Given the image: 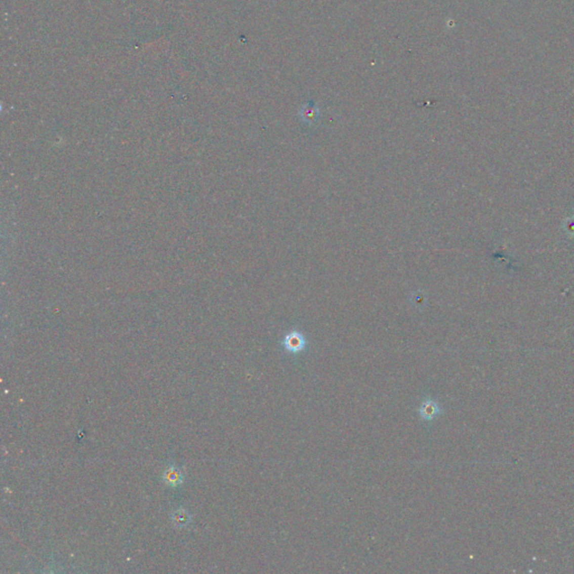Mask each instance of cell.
<instances>
[{
	"label": "cell",
	"instance_id": "cell-3",
	"mask_svg": "<svg viewBox=\"0 0 574 574\" xmlns=\"http://www.w3.org/2000/svg\"><path fill=\"white\" fill-rule=\"evenodd\" d=\"M301 114H302V118L305 119L306 121H312V120L315 119L316 116H317V109H316L314 104H313V102L311 101V102L307 103L306 106L302 108Z\"/></svg>",
	"mask_w": 574,
	"mask_h": 574
},
{
	"label": "cell",
	"instance_id": "cell-2",
	"mask_svg": "<svg viewBox=\"0 0 574 574\" xmlns=\"http://www.w3.org/2000/svg\"><path fill=\"white\" fill-rule=\"evenodd\" d=\"M439 414H441V407L435 400L427 399L420 407V415L426 421L434 420Z\"/></svg>",
	"mask_w": 574,
	"mask_h": 574
},
{
	"label": "cell",
	"instance_id": "cell-1",
	"mask_svg": "<svg viewBox=\"0 0 574 574\" xmlns=\"http://www.w3.org/2000/svg\"><path fill=\"white\" fill-rule=\"evenodd\" d=\"M283 346L287 351L291 353H299L304 350L306 346V340L302 333L293 331L287 335L283 341Z\"/></svg>",
	"mask_w": 574,
	"mask_h": 574
},
{
	"label": "cell",
	"instance_id": "cell-4",
	"mask_svg": "<svg viewBox=\"0 0 574 574\" xmlns=\"http://www.w3.org/2000/svg\"><path fill=\"white\" fill-rule=\"evenodd\" d=\"M165 478L168 479V481H169L170 483H177V482L180 481L181 476H180L179 472H177L176 470H174V469H170V470H169L168 472H166Z\"/></svg>",
	"mask_w": 574,
	"mask_h": 574
}]
</instances>
